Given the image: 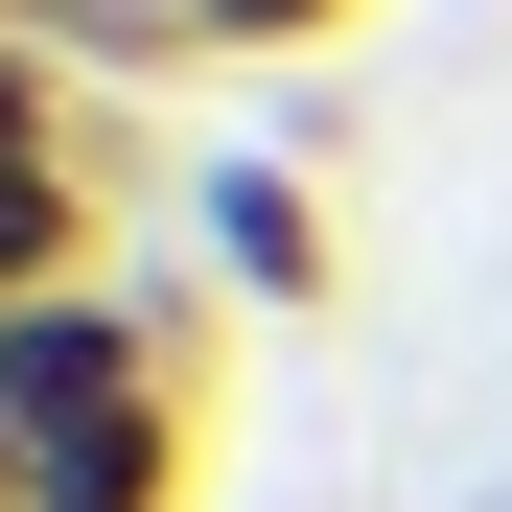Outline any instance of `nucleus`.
<instances>
[{
  "label": "nucleus",
  "mask_w": 512,
  "mask_h": 512,
  "mask_svg": "<svg viewBox=\"0 0 512 512\" xmlns=\"http://www.w3.org/2000/svg\"><path fill=\"white\" fill-rule=\"evenodd\" d=\"M210 466V396H94V419H24V512H187Z\"/></svg>",
  "instance_id": "f257e3e1"
},
{
  "label": "nucleus",
  "mask_w": 512,
  "mask_h": 512,
  "mask_svg": "<svg viewBox=\"0 0 512 512\" xmlns=\"http://www.w3.org/2000/svg\"><path fill=\"white\" fill-rule=\"evenodd\" d=\"M210 303H326V187H303V163L280 140H256V163H210Z\"/></svg>",
  "instance_id": "f03ea898"
},
{
  "label": "nucleus",
  "mask_w": 512,
  "mask_h": 512,
  "mask_svg": "<svg viewBox=\"0 0 512 512\" xmlns=\"http://www.w3.org/2000/svg\"><path fill=\"white\" fill-rule=\"evenodd\" d=\"M70 280H117V187L94 163H0V303H70Z\"/></svg>",
  "instance_id": "7ed1b4c3"
},
{
  "label": "nucleus",
  "mask_w": 512,
  "mask_h": 512,
  "mask_svg": "<svg viewBox=\"0 0 512 512\" xmlns=\"http://www.w3.org/2000/svg\"><path fill=\"white\" fill-rule=\"evenodd\" d=\"M350 0H210V47H326Z\"/></svg>",
  "instance_id": "20e7f679"
},
{
  "label": "nucleus",
  "mask_w": 512,
  "mask_h": 512,
  "mask_svg": "<svg viewBox=\"0 0 512 512\" xmlns=\"http://www.w3.org/2000/svg\"><path fill=\"white\" fill-rule=\"evenodd\" d=\"M0 512H24V419H0Z\"/></svg>",
  "instance_id": "39448f33"
}]
</instances>
